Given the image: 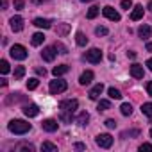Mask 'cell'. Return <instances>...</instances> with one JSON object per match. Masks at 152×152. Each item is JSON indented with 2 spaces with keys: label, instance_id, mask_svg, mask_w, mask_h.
Returning <instances> with one entry per match:
<instances>
[{
  "label": "cell",
  "instance_id": "3957f363",
  "mask_svg": "<svg viewBox=\"0 0 152 152\" xmlns=\"http://www.w3.org/2000/svg\"><path fill=\"white\" fill-rule=\"evenodd\" d=\"M11 57L13 59H18V61H23V59H27V48L23 47V45H13L11 47Z\"/></svg>",
  "mask_w": 152,
  "mask_h": 152
},
{
  "label": "cell",
  "instance_id": "e575fe53",
  "mask_svg": "<svg viewBox=\"0 0 152 152\" xmlns=\"http://www.w3.org/2000/svg\"><path fill=\"white\" fill-rule=\"evenodd\" d=\"M95 34L97 36H106V34H109V31H107V27H97L95 29Z\"/></svg>",
  "mask_w": 152,
  "mask_h": 152
},
{
  "label": "cell",
  "instance_id": "f1b7e54d",
  "mask_svg": "<svg viewBox=\"0 0 152 152\" xmlns=\"http://www.w3.org/2000/svg\"><path fill=\"white\" fill-rule=\"evenodd\" d=\"M25 75V66H16L15 68V81H20Z\"/></svg>",
  "mask_w": 152,
  "mask_h": 152
},
{
  "label": "cell",
  "instance_id": "60d3db41",
  "mask_svg": "<svg viewBox=\"0 0 152 152\" xmlns=\"http://www.w3.org/2000/svg\"><path fill=\"white\" fill-rule=\"evenodd\" d=\"M36 73H38V75H43V77H45V75H47V70L41 68V66H38V68H36Z\"/></svg>",
  "mask_w": 152,
  "mask_h": 152
},
{
  "label": "cell",
  "instance_id": "ffe728a7",
  "mask_svg": "<svg viewBox=\"0 0 152 152\" xmlns=\"http://www.w3.org/2000/svg\"><path fill=\"white\" fill-rule=\"evenodd\" d=\"M68 32H70V25L68 23H59L57 29H56V34L57 36H66Z\"/></svg>",
  "mask_w": 152,
  "mask_h": 152
},
{
  "label": "cell",
  "instance_id": "8992f818",
  "mask_svg": "<svg viewBox=\"0 0 152 152\" xmlns=\"http://www.w3.org/2000/svg\"><path fill=\"white\" fill-rule=\"evenodd\" d=\"M95 141H97V145H99L100 148H109V147L113 145V136H111V134H99V136L95 138Z\"/></svg>",
  "mask_w": 152,
  "mask_h": 152
},
{
  "label": "cell",
  "instance_id": "681fc988",
  "mask_svg": "<svg viewBox=\"0 0 152 152\" xmlns=\"http://www.w3.org/2000/svg\"><path fill=\"white\" fill-rule=\"evenodd\" d=\"M147 7H148V9L152 11V0H150V2H148V6H147Z\"/></svg>",
  "mask_w": 152,
  "mask_h": 152
},
{
  "label": "cell",
  "instance_id": "9c48e42d",
  "mask_svg": "<svg viewBox=\"0 0 152 152\" xmlns=\"http://www.w3.org/2000/svg\"><path fill=\"white\" fill-rule=\"evenodd\" d=\"M57 120H54V118H47V120H43V124H41V127H43V131H47V132H56L57 131Z\"/></svg>",
  "mask_w": 152,
  "mask_h": 152
},
{
  "label": "cell",
  "instance_id": "52a82bcc",
  "mask_svg": "<svg viewBox=\"0 0 152 152\" xmlns=\"http://www.w3.org/2000/svg\"><path fill=\"white\" fill-rule=\"evenodd\" d=\"M102 13H104V16H106V18H109V20H113V22H120V13H118V11H115V7L106 6V7L102 9Z\"/></svg>",
  "mask_w": 152,
  "mask_h": 152
},
{
  "label": "cell",
  "instance_id": "484cf974",
  "mask_svg": "<svg viewBox=\"0 0 152 152\" xmlns=\"http://www.w3.org/2000/svg\"><path fill=\"white\" fill-rule=\"evenodd\" d=\"M99 13H100V9H99L97 6H93V7H90V9H88V15H86V16H88V20H93V18H97V16H99Z\"/></svg>",
  "mask_w": 152,
  "mask_h": 152
},
{
  "label": "cell",
  "instance_id": "ba28073f",
  "mask_svg": "<svg viewBox=\"0 0 152 152\" xmlns=\"http://www.w3.org/2000/svg\"><path fill=\"white\" fill-rule=\"evenodd\" d=\"M56 54H57V50H56L54 47H45L43 52H41V57H43V61L52 63V61L56 59Z\"/></svg>",
  "mask_w": 152,
  "mask_h": 152
},
{
  "label": "cell",
  "instance_id": "7402d4cb",
  "mask_svg": "<svg viewBox=\"0 0 152 152\" xmlns=\"http://www.w3.org/2000/svg\"><path fill=\"white\" fill-rule=\"evenodd\" d=\"M88 122H90V115H88L86 111L79 113V116H77V124H79L81 127H84V125H88Z\"/></svg>",
  "mask_w": 152,
  "mask_h": 152
},
{
  "label": "cell",
  "instance_id": "c3c4849f",
  "mask_svg": "<svg viewBox=\"0 0 152 152\" xmlns=\"http://www.w3.org/2000/svg\"><path fill=\"white\" fill-rule=\"evenodd\" d=\"M32 2H36V4H41V2H47V0H32Z\"/></svg>",
  "mask_w": 152,
  "mask_h": 152
},
{
  "label": "cell",
  "instance_id": "9a60e30c",
  "mask_svg": "<svg viewBox=\"0 0 152 152\" xmlns=\"http://www.w3.org/2000/svg\"><path fill=\"white\" fill-rule=\"evenodd\" d=\"M143 18V6H134L132 7V13H131V20L132 22H138Z\"/></svg>",
  "mask_w": 152,
  "mask_h": 152
},
{
  "label": "cell",
  "instance_id": "bcb514c9",
  "mask_svg": "<svg viewBox=\"0 0 152 152\" xmlns=\"http://www.w3.org/2000/svg\"><path fill=\"white\" fill-rule=\"evenodd\" d=\"M147 66H148V70H150V72H152V57H150V59H148V61H147Z\"/></svg>",
  "mask_w": 152,
  "mask_h": 152
},
{
  "label": "cell",
  "instance_id": "d590c367",
  "mask_svg": "<svg viewBox=\"0 0 152 152\" xmlns=\"http://www.w3.org/2000/svg\"><path fill=\"white\" fill-rule=\"evenodd\" d=\"M73 113H61V120L63 122H66V124H70L72 120H73V116H72Z\"/></svg>",
  "mask_w": 152,
  "mask_h": 152
},
{
  "label": "cell",
  "instance_id": "7bdbcfd3",
  "mask_svg": "<svg viewBox=\"0 0 152 152\" xmlns=\"http://www.w3.org/2000/svg\"><path fill=\"white\" fill-rule=\"evenodd\" d=\"M147 93L152 97V83H148V84H147Z\"/></svg>",
  "mask_w": 152,
  "mask_h": 152
},
{
  "label": "cell",
  "instance_id": "d6a6232c",
  "mask_svg": "<svg viewBox=\"0 0 152 152\" xmlns=\"http://www.w3.org/2000/svg\"><path fill=\"white\" fill-rule=\"evenodd\" d=\"M0 72H2L4 75H6V73H9V63H7L6 59L0 61Z\"/></svg>",
  "mask_w": 152,
  "mask_h": 152
},
{
  "label": "cell",
  "instance_id": "30bf717a",
  "mask_svg": "<svg viewBox=\"0 0 152 152\" xmlns=\"http://www.w3.org/2000/svg\"><path fill=\"white\" fill-rule=\"evenodd\" d=\"M9 23H11V29H13L15 32L23 31V18H22V16H13V18L9 20Z\"/></svg>",
  "mask_w": 152,
  "mask_h": 152
},
{
  "label": "cell",
  "instance_id": "44dd1931",
  "mask_svg": "<svg viewBox=\"0 0 152 152\" xmlns=\"http://www.w3.org/2000/svg\"><path fill=\"white\" fill-rule=\"evenodd\" d=\"M31 41H32L34 47H39V45L45 41V34H43V32H36V34H32V39H31Z\"/></svg>",
  "mask_w": 152,
  "mask_h": 152
},
{
  "label": "cell",
  "instance_id": "1f68e13d",
  "mask_svg": "<svg viewBox=\"0 0 152 152\" xmlns=\"http://www.w3.org/2000/svg\"><path fill=\"white\" fill-rule=\"evenodd\" d=\"M97 109H99V111H107V109H111V102H109V100H100Z\"/></svg>",
  "mask_w": 152,
  "mask_h": 152
},
{
  "label": "cell",
  "instance_id": "277c9868",
  "mask_svg": "<svg viewBox=\"0 0 152 152\" xmlns=\"http://www.w3.org/2000/svg\"><path fill=\"white\" fill-rule=\"evenodd\" d=\"M79 102L75 100V99H66V100H61L59 102V109L61 113H73L75 109H77Z\"/></svg>",
  "mask_w": 152,
  "mask_h": 152
},
{
  "label": "cell",
  "instance_id": "f35d334b",
  "mask_svg": "<svg viewBox=\"0 0 152 152\" xmlns=\"http://www.w3.org/2000/svg\"><path fill=\"white\" fill-rule=\"evenodd\" d=\"M122 7H124V9H127V11H129V9H131V7H132V2H131V0H122Z\"/></svg>",
  "mask_w": 152,
  "mask_h": 152
},
{
  "label": "cell",
  "instance_id": "5b68a950",
  "mask_svg": "<svg viewBox=\"0 0 152 152\" xmlns=\"http://www.w3.org/2000/svg\"><path fill=\"white\" fill-rule=\"evenodd\" d=\"M84 59H86L88 63H91V64H97V63L102 61V52H100L99 48H90V50L84 54Z\"/></svg>",
  "mask_w": 152,
  "mask_h": 152
},
{
  "label": "cell",
  "instance_id": "836d02e7",
  "mask_svg": "<svg viewBox=\"0 0 152 152\" xmlns=\"http://www.w3.org/2000/svg\"><path fill=\"white\" fill-rule=\"evenodd\" d=\"M38 84H39L38 79H29V81H27V88H29V90H36Z\"/></svg>",
  "mask_w": 152,
  "mask_h": 152
},
{
  "label": "cell",
  "instance_id": "7a4b0ae2",
  "mask_svg": "<svg viewBox=\"0 0 152 152\" xmlns=\"http://www.w3.org/2000/svg\"><path fill=\"white\" fill-rule=\"evenodd\" d=\"M66 88H68V84H66V81H63V79L50 81V86H48V90H50L52 95H59V93L66 91Z\"/></svg>",
  "mask_w": 152,
  "mask_h": 152
},
{
  "label": "cell",
  "instance_id": "74e56055",
  "mask_svg": "<svg viewBox=\"0 0 152 152\" xmlns=\"http://www.w3.org/2000/svg\"><path fill=\"white\" fill-rule=\"evenodd\" d=\"M23 6H25V2H23V0H15V9L22 11V9H23Z\"/></svg>",
  "mask_w": 152,
  "mask_h": 152
},
{
  "label": "cell",
  "instance_id": "4316f807",
  "mask_svg": "<svg viewBox=\"0 0 152 152\" xmlns=\"http://www.w3.org/2000/svg\"><path fill=\"white\" fill-rule=\"evenodd\" d=\"M107 95H109L111 99H115V100H120V99H122V93H120V90H116V88H109V90H107Z\"/></svg>",
  "mask_w": 152,
  "mask_h": 152
},
{
  "label": "cell",
  "instance_id": "8d00e7d4",
  "mask_svg": "<svg viewBox=\"0 0 152 152\" xmlns=\"http://www.w3.org/2000/svg\"><path fill=\"white\" fill-rule=\"evenodd\" d=\"M140 150H141V152H143V150H145V152H152V145H150V143H143V145H140Z\"/></svg>",
  "mask_w": 152,
  "mask_h": 152
},
{
  "label": "cell",
  "instance_id": "5bb4252c",
  "mask_svg": "<svg viewBox=\"0 0 152 152\" xmlns=\"http://www.w3.org/2000/svg\"><path fill=\"white\" fill-rule=\"evenodd\" d=\"M91 81H93V72L91 70H86L81 77H79V84H83V86H88Z\"/></svg>",
  "mask_w": 152,
  "mask_h": 152
},
{
  "label": "cell",
  "instance_id": "d6986e66",
  "mask_svg": "<svg viewBox=\"0 0 152 152\" xmlns=\"http://www.w3.org/2000/svg\"><path fill=\"white\" fill-rule=\"evenodd\" d=\"M68 70H70V68H68V64H59V66H54L52 73L56 75V77H61V75H64Z\"/></svg>",
  "mask_w": 152,
  "mask_h": 152
},
{
  "label": "cell",
  "instance_id": "7dc6e473",
  "mask_svg": "<svg viewBox=\"0 0 152 152\" xmlns=\"http://www.w3.org/2000/svg\"><path fill=\"white\" fill-rule=\"evenodd\" d=\"M147 50H148V52H152V41H150V43H147Z\"/></svg>",
  "mask_w": 152,
  "mask_h": 152
},
{
  "label": "cell",
  "instance_id": "ee69618b",
  "mask_svg": "<svg viewBox=\"0 0 152 152\" xmlns=\"http://www.w3.org/2000/svg\"><path fill=\"white\" fill-rule=\"evenodd\" d=\"M0 4H2V9H7V0H0Z\"/></svg>",
  "mask_w": 152,
  "mask_h": 152
},
{
  "label": "cell",
  "instance_id": "6da1fadb",
  "mask_svg": "<svg viewBox=\"0 0 152 152\" xmlns=\"http://www.w3.org/2000/svg\"><path fill=\"white\" fill-rule=\"evenodd\" d=\"M7 129L15 134H25V132L31 131V124L25 122V120H11L7 124Z\"/></svg>",
  "mask_w": 152,
  "mask_h": 152
},
{
  "label": "cell",
  "instance_id": "d4e9b609",
  "mask_svg": "<svg viewBox=\"0 0 152 152\" xmlns=\"http://www.w3.org/2000/svg\"><path fill=\"white\" fill-rule=\"evenodd\" d=\"M141 113L147 115L148 118H152V102H145V104L141 106Z\"/></svg>",
  "mask_w": 152,
  "mask_h": 152
},
{
  "label": "cell",
  "instance_id": "7c38bea8",
  "mask_svg": "<svg viewBox=\"0 0 152 152\" xmlns=\"http://www.w3.org/2000/svg\"><path fill=\"white\" fill-rule=\"evenodd\" d=\"M102 91H104V86H102V83H99V84H95V86L90 90V93H88V95H90V99H91V100H99V97L102 95Z\"/></svg>",
  "mask_w": 152,
  "mask_h": 152
},
{
  "label": "cell",
  "instance_id": "b9f144b4",
  "mask_svg": "<svg viewBox=\"0 0 152 152\" xmlns=\"http://www.w3.org/2000/svg\"><path fill=\"white\" fill-rule=\"evenodd\" d=\"M73 148H75V150H84V148H86V145H84V143H75V145H73Z\"/></svg>",
  "mask_w": 152,
  "mask_h": 152
},
{
  "label": "cell",
  "instance_id": "ac0fdd59",
  "mask_svg": "<svg viewBox=\"0 0 152 152\" xmlns=\"http://www.w3.org/2000/svg\"><path fill=\"white\" fill-rule=\"evenodd\" d=\"M34 25L39 27V29H50V27H52L50 20H47V18H36V20H34Z\"/></svg>",
  "mask_w": 152,
  "mask_h": 152
},
{
  "label": "cell",
  "instance_id": "4dcf8cb0",
  "mask_svg": "<svg viewBox=\"0 0 152 152\" xmlns=\"http://www.w3.org/2000/svg\"><path fill=\"white\" fill-rule=\"evenodd\" d=\"M54 48H56L59 54H68V48H66L61 41H56V43H54Z\"/></svg>",
  "mask_w": 152,
  "mask_h": 152
},
{
  "label": "cell",
  "instance_id": "f6af8a7d",
  "mask_svg": "<svg viewBox=\"0 0 152 152\" xmlns=\"http://www.w3.org/2000/svg\"><path fill=\"white\" fill-rule=\"evenodd\" d=\"M127 56H129L131 59H134V57H136V52H132V50H129V52H127Z\"/></svg>",
  "mask_w": 152,
  "mask_h": 152
},
{
  "label": "cell",
  "instance_id": "e0dca14e",
  "mask_svg": "<svg viewBox=\"0 0 152 152\" xmlns=\"http://www.w3.org/2000/svg\"><path fill=\"white\" fill-rule=\"evenodd\" d=\"M15 150H16V152H23V150H25V152H34L36 147H34L32 143H18V145L15 147Z\"/></svg>",
  "mask_w": 152,
  "mask_h": 152
},
{
  "label": "cell",
  "instance_id": "816d5d0a",
  "mask_svg": "<svg viewBox=\"0 0 152 152\" xmlns=\"http://www.w3.org/2000/svg\"><path fill=\"white\" fill-rule=\"evenodd\" d=\"M150 138H152V129H150Z\"/></svg>",
  "mask_w": 152,
  "mask_h": 152
},
{
  "label": "cell",
  "instance_id": "2e32d148",
  "mask_svg": "<svg viewBox=\"0 0 152 152\" xmlns=\"http://www.w3.org/2000/svg\"><path fill=\"white\" fill-rule=\"evenodd\" d=\"M138 34H140V38L141 39H148L150 38V34H152V29H150V25H140V29H138Z\"/></svg>",
  "mask_w": 152,
  "mask_h": 152
},
{
  "label": "cell",
  "instance_id": "f546056e",
  "mask_svg": "<svg viewBox=\"0 0 152 152\" xmlns=\"http://www.w3.org/2000/svg\"><path fill=\"white\" fill-rule=\"evenodd\" d=\"M132 136H140V129H131L122 132V138H132Z\"/></svg>",
  "mask_w": 152,
  "mask_h": 152
},
{
  "label": "cell",
  "instance_id": "f907efd6",
  "mask_svg": "<svg viewBox=\"0 0 152 152\" xmlns=\"http://www.w3.org/2000/svg\"><path fill=\"white\" fill-rule=\"evenodd\" d=\"M81 2H91V0H81Z\"/></svg>",
  "mask_w": 152,
  "mask_h": 152
},
{
  "label": "cell",
  "instance_id": "4fadbf2b",
  "mask_svg": "<svg viewBox=\"0 0 152 152\" xmlns=\"http://www.w3.org/2000/svg\"><path fill=\"white\" fill-rule=\"evenodd\" d=\"M23 115H25V116H29V118L38 116V115H39V107H38L36 104H27V106L23 107Z\"/></svg>",
  "mask_w": 152,
  "mask_h": 152
},
{
  "label": "cell",
  "instance_id": "ab89813d",
  "mask_svg": "<svg viewBox=\"0 0 152 152\" xmlns=\"http://www.w3.org/2000/svg\"><path fill=\"white\" fill-rule=\"evenodd\" d=\"M106 127H109V129H115V127H116V122H115L113 118H109V120H106Z\"/></svg>",
  "mask_w": 152,
  "mask_h": 152
},
{
  "label": "cell",
  "instance_id": "83f0119b",
  "mask_svg": "<svg viewBox=\"0 0 152 152\" xmlns=\"http://www.w3.org/2000/svg\"><path fill=\"white\" fill-rule=\"evenodd\" d=\"M120 111H122V115H124V116H129V115L132 113V106H131L129 102H125V104H122V106H120Z\"/></svg>",
  "mask_w": 152,
  "mask_h": 152
},
{
  "label": "cell",
  "instance_id": "cb8c5ba5",
  "mask_svg": "<svg viewBox=\"0 0 152 152\" xmlns=\"http://www.w3.org/2000/svg\"><path fill=\"white\" fill-rule=\"evenodd\" d=\"M41 150H45V152H57V145H54L50 141H45L41 145Z\"/></svg>",
  "mask_w": 152,
  "mask_h": 152
},
{
  "label": "cell",
  "instance_id": "8fae6325",
  "mask_svg": "<svg viewBox=\"0 0 152 152\" xmlns=\"http://www.w3.org/2000/svg\"><path fill=\"white\" fill-rule=\"evenodd\" d=\"M131 75H132L134 79H143V75H145L143 66H141V64H138V63L131 64Z\"/></svg>",
  "mask_w": 152,
  "mask_h": 152
},
{
  "label": "cell",
  "instance_id": "603a6c76",
  "mask_svg": "<svg viewBox=\"0 0 152 152\" xmlns=\"http://www.w3.org/2000/svg\"><path fill=\"white\" fill-rule=\"evenodd\" d=\"M75 41H77V45H79V47L88 45V38H86L83 32H77V34H75Z\"/></svg>",
  "mask_w": 152,
  "mask_h": 152
}]
</instances>
